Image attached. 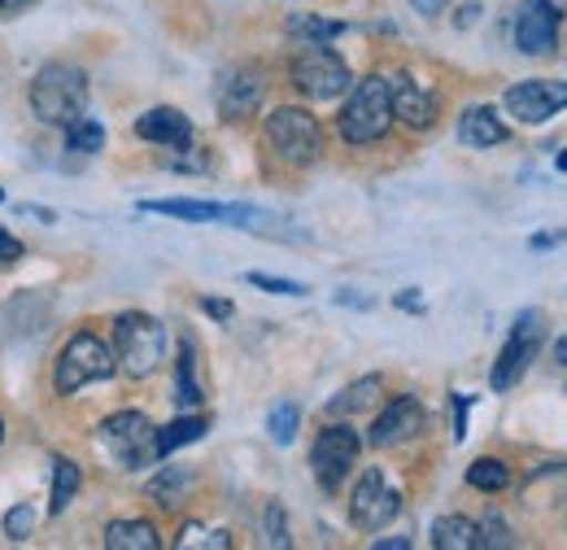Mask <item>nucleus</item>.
Here are the masks:
<instances>
[{
  "instance_id": "f257e3e1",
  "label": "nucleus",
  "mask_w": 567,
  "mask_h": 550,
  "mask_svg": "<svg viewBox=\"0 0 567 550\" xmlns=\"http://www.w3.org/2000/svg\"><path fill=\"white\" fill-rule=\"evenodd\" d=\"M389 128H393L389 74H367V79L350 83L346 105H341V114H337V132H341V140L354 144V149H367V144H375V140L389 136Z\"/></svg>"
},
{
  "instance_id": "f03ea898",
  "label": "nucleus",
  "mask_w": 567,
  "mask_h": 550,
  "mask_svg": "<svg viewBox=\"0 0 567 550\" xmlns=\"http://www.w3.org/2000/svg\"><path fill=\"white\" fill-rule=\"evenodd\" d=\"M31 114L49 128H66L79 114H87V74L66 62H53L31 83Z\"/></svg>"
},
{
  "instance_id": "7ed1b4c3",
  "label": "nucleus",
  "mask_w": 567,
  "mask_h": 550,
  "mask_svg": "<svg viewBox=\"0 0 567 550\" xmlns=\"http://www.w3.org/2000/svg\"><path fill=\"white\" fill-rule=\"evenodd\" d=\"M166 324L144 310H127L114 319V358L132 380H148L166 363Z\"/></svg>"
},
{
  "instance_id": "20e7f679",
  "label": "nucleus",
  "mask_w": 567,
  "mask_h": 550,
  "mask_svg": "<svg viewBox=\"0 0 567 550\" xmlns=\"http://www.w3.org/2000/svg\"><path fill=\"white\" fill-rule=\"evenodd\" d=\"M118 371V358H114V345H105L96 333H74L71 342L62 345L58 363H53V385L62 398H71L87 385H101Z\"/></svg>"
},
{
  "instance_id": "39448f33",
  "label": "nucleus",
  "mask_w": 567,
  "mask_h": 550,
  "mask_svg": "<svg viewBox=\"0 0 567 550\" xmlns=\"http://www.w3.org/2000/svg\"><path fill=\"white\" fill-rule=\"evenodd\" d=\"M288 79H292V88H297L301 96H310V101H337V96H346L350 83H354L350 62H346L337 49H328V44H306V49L288 62Z\"/></svg>"
},
{
  "instance_id": "423d86ee",
  "label": "nucleus",
  "mask_w": 567,
  "mask_h": 550,
  "mask_svg": "<svg viewBox=\"0 0 567 550\" xmlns=\"http://www.w3.org/2000/svg\"><path fill=\"white\" fill-rule=\"evenodd\" d=\"M267 144L280 153L288 166H315L323 157V128L310 110L301 105H280L267 119Z\"/></svg>"
},
{
  "instance_id": "0eeeda50",
  "label": "nucleus",
  "mask_w": 567,
  "mask_h": 550,
  "mask_svg": "<svg viewBox=\"0 0 567 550\" xmlns=\"http://www.w3.org/2000/svg\"><path fill=\"white\" fill-rule=\"evenodd\" d=\"M153 419L144 411H114L110 419H101L96 428V441L110 450V459L123 468V472H141L148 468L157 455H153Z\"/></svg>"
},
{
  "instance_id": "6e6552de",
  "label": "nucleus",
  "mask_w": 567,
  "mask_h": 550,
  "mask_svg": "<svg viewBox=\"0 0 567 550\" xmlns=\"http://www.w3.org/2000/svg\"><path fill=\"white\" fill-rule=\"evenodd\" d=\"M542 345H546V315H542V310H524V315L515 319L506 345H502V354H497L494 371H489L494 394H506V389H515V385L524 380V371L537 363Z\"/></svg>"
},
{
  "instance_id": "1a4fd4ad",
  "label": "nucleus",
  "mask_w": 567,
  "mask_h": 550,
  "mask_svg": "<svg viewBox=\"0 0 567 550\" xmlns=\"http://www.w3.org/2000/svg\"><path fill=\"white\" fill-rule=\"evenodd\" d=\"M358 455H362V437H358L350 424H328L315 446H310V472L323 493H337L346 477L358 468Z\"/></svg>"
},
{
  "instance_id": "9d476101",
  "label": "nucleus",
  "mask_w": 567,
  "mask_h": 550,
  "mask_svg": "<svg viewBox=\"0 0 567 550\" xmlns=\"http://www.w3.org/2000/svg\"><path fill=\"white\" fill-rule=\"evenodd\" d=\"M402 511V493L389 485V477L380 468H367L358 477L354 493H350V520L358 533H380L384 524H393Z\"/></svg>"
},
{
  "instance_id": "9b49d317",
  "label": "nucleus",
  "mask_w": 567,
  "mask_h": 550,
  "mask_svg": "<svg viewBox=\"0 0 567 550\" xmlns=\"http://www.w3.org/2000/svg\"><path fill=\"white\" fill-rule=\"evenodd\" d=\"M502 105H506L511 119H519L528 128H542V123H550L555 114L567 110V79H524V83H511Z\"/></svg>"
},
{
  "instance_id": "f8f14e48",
  "label": "nucleus",
  "mask_w": 567,
  "mask_h": 550,
  "mask_svg": "<svg viewBox=\"0 0 567 550\" xmlns=\"http://www.w3.org/2000/svg\"><path fill=\"white\" fill-rule=\"evenodd\" d=\"M559 27H564V9L555 0H524L515 13V49L524 58H546L559 44Z\"/></svg>"
},
{
  "instance_id": "ddd939ff",
  "label": "nucleus",
  "mask_w": 567,
  "mask_h": 550,
  "mask_svg": "<svg viewBox=\"0 0 567 550\" xmlns=\"http://www.w3.org/2000/svg\"><path fill=\"white\" fill-rule=\"evenodd\" d=\"M424 403L415 398V394H398V398H389V407L371 419V432H367V441L375 446V450H393V446H402V441H411V437H420L424 432Z\"/></svg>"
},
{
  "instance_id": "4468645a",
  "label": "nucleus",
  "mask_w": 567,
  "mask_h": 550,
  "mask_svg": "<svg viewBox=\"0 0 567 550\" xmlns=\"http://www.w3.org/2000/svg\"><path fill=\"white\" fill-rule=\"evenodd\" d=\"M262 101H267V74L258 67H236L223 74V83H218V114L227 123L254 119L262 110Z\"/></svg>"
},
{
  "instance_id": "2eb2a0df",
  "label": "nucleus",
  "mask_w": 567,
  "mask_h": 550,
  "mask_svg": "<svg viewBox=\"0 0 567 550\" xmlns=\"http://www.w3.org/2000/svg\"><path fill=\"white\" fill-rule=\"evenodd\" d=\"M389 101H393V123L411 128V132H427L436 123V92H427L424 83H415L411 74H393L389 79Z\"/></svg>"
},
{
  "instance_id": "dca6fc26",
  "label": "nucleus",
  "mask_w": 567,
  "mask_h": 550,
  "mask_svg": "<svg viewBox=\"0 0 567 550\" xmlns=\"http://www.w3.org/2000/svg\"><path fill=\"white\" fill-rule=\"evenodd\" d=\"M136 136L148 144H166V149H188L193 144V119L175 105H153L136 119Z\"/></svg>"
},
{
  "instance_id": "f3484780",
  "label": "nucleus",
  "mask_w": 567,
  "mask_h": 550,
  "mask_svg": "<svg viewBox=\"0 0 567 550\" xmlns=\"http://www.w3.org/2000/svg\"><path fill=\"white\" fill-rule=\"evenodd\" d=\"M458 140H463L467 149H497V144L511 140V128L497 119L494 105H472V110H463V119H458Z\"/></svg>"
},
{
  "instance_id": "a211bd4d",
  "label": "nucleus",
  "mask_w": 567,
  "mask_h": 550,
  "mask_svg": "<svg viewBox=\"0 0 567 550\" xmlns=\"http://www.w3.org/2000/svg\"><path fill=\"white\" fill-rule=\"evenodd\" d=\"M206 432H210V419H206V415H184V419H175V424H166V428L153 432V455L166 459V455H175V450L202 441Z\"/></svg>"
},
{
  "instance_id": "6ab92c4d",
  "label": "nucleus",
  "mask_w": 567,
  "mask_h": 550,
  "mask_svg": "<svg viewBox=\"0 0 567 550\" xmlns=\"http://www.w3.org/2000/svg\"><path fill=\"white\" fill-rule=\"evenodd\" d=\"M144 214H166V218H184V223H218L227 218V206L218 202H193V197H162V202H141Z\"/></svg>"
},
{
  "instance_id": "aec40b11",
  "label": "nucleus",
  "mask_w": 567,
  "mask_h": 550,
  "mask_svg": "<svg viewBox=\"0 0 567 550\" xmlns=\"http://www.w3.org/2000/svg\"><path fill=\"white\" fill-rule=\"evenodd\" d=\"M101 542H105V550H157L162 533L148 520H114Z\"/></svg>"
},
{
  "instance_id": "412c9836",
  "label": "nucleus",
  "mask_w": 567,
  "mask_h": 550,
  "mask_svg": "<svg viewBox=\"0 0 567 550\" xmlns=\"http://www.w3.org/2000/svg\"><path fill=\"white\" fill-rule=\"evenodd\" d=\"M432 547L436 550H481V529L467 516H441L432 524Z\"/></svg>"
},
{
  "instance_id": "4be33fe9",
  "label": "nucleus",
  "mask_w": 567,
  "mask_h": 550,
  "mask_svg": "<svg viewBox=\"0 0 567 550\" xmlns=\"http://www.w3.org/2000/svg\"><path fill=\"white\" fill-rule=\"evenodd\" d=\"M53 489H49V511L53 516H62L66 507L74 502V493H79V485H83V472H79V464L66 459V455H53Z\"/></svg>"
},
{
  "instance_id": "5701e85b",
  "label": "nucleus",
  "mask_w": 567,
  "mask_h": 550,
  "mask_svg": "<svg viewBox=\"0 0 567 550\" xmlns=\"http://www.w3.org/2000/svg\"><path fill=\"white\" fill-rule=\"evenodd\" d=\"M288 35L306 40V44H332L337 35H346V22L337 18H319V13H288Z\"/></svg>"
},
{
  "instance_id": "b1692460",
  "label": "nucleus",
  "mask_w": 567,
  "mask_h": 550,
  "mask_svg": "<svg viewBox=\"0 0 567 550\" xmlns=\"http://www.w3.org/2000/svg\"><path fill=\"white\" fill-rule=\"evenodd\" d=\"M193 363H197V349L184 337V342H179V363H175V403H179L184 411L202 407V398H206L202 385H197V376H193Z\"/></svg>"
},
{
  "instance_id": "393cba45",
  "label": "nucleus",
  "mask_w": 567,
  "mask_h": 550,
  "mask_svg": "<svg viewBox=\"0 0 567 550\" xmlns=\"http://www.w3.org/2000/svg\"><path fill=\"white\" fill-rule=\"evenodd\" d=\"M193 489V472L188 468H162L153 481H148V498L157 502V507H179L184 502V493Z\"/></svg>"
},
{
  "instance_id": "a878e982",
  "label": "nucleus",
  "mask_w": 567,
  "mask_h": 550,
  "mask_svg": "<svg viewBox=\"0 0 567 550\" xmlns=\"http://www.w3.org/2000/svg\"><path fill=\"white\" fill-rule=\"evenodd\" d=\"M467 485L472 489H481V493H502L506 485H511V468L494 459V455H485V459H476L472 468H467Z\"/></svg>"
},
{
  "instance_id": "bb28decb",
  "label": "nucleus",
  "mask_w": 567,
  "mask_h": 550,
  "mask_svg": "<svg viewBox=\"0 0 567 550\" xmlns=\"http://www.w3.org/2000/svg\"><path fill=\"white\" fill-rule=\"evenodd\" d=\"M62 132H66V149L71 153H101L105 149V128L96 119H87V114H79Z\"/></svg>"
},
{
  "instance_id": "cd10ccee",
  "label": "nucleus",
  "mask_w": 567,
  "mask_h": 550,
  "mask_svg": "<svg viewBox=\"0 0 567 550\" xmlns=\"http://www.w3.org/2000/svg\"><path fill=\"white\" fill-rule=\"evenodd\" d=\"M380 394V376H367V380H358L350 389H341L332 403H328V415H354L362 407H371V398Z\"/></svg>"
},
{
  "instance_id": "c85d7f7f",
  "label": "nucleus",
  "mask_w": 567,
  "mask_h": 550,
  "mask_svg": "<svg viewBox=\"0 0 567 550\" xmlns=\"http://www.w3.org/2000/svg\"><path fill=\"white\" fill-rule=\"evenodd\" d=\"M297 424H301V407L297 403H276L271 415H267V428H271L276 446H292L297 441Z\"/></svg>"
},
{
  "instance_id": "c756f323",
  "label": "nucleus",
  "mask_w": 567,
  "mask_h": 550,
  "mask_svg": "<svg viewBox=\"0 0 567 550\" xmlns=\"http://www.w3.org/2000/svg\"><path fill=\"white\" fill-rule=\"evenodd\" d=\"M481 550H506V547H515V533H511V524L497 516V511H489L481 524Z\"/></svg>"
},
{
  "instance_id": "7c9ffc66",
  "label": "nucleus",
  "mask_w": 567,
  "mask_h": 550,
  "mask_svg": "<svg viewBox=\"0 0 567 550\" xmlns=\"http://www.w3.org/2000/svg\"><path fill=\"white\" fill-rule=\"evenodd\" d=\"M254 288H262V293H276V297H306L310 288L306 284H297V279H284V275H262V272H249L245 275Z\"/></svg>"
},
{
  "instance_id": "2f4dec72",
  "label": "nucleus",
  "mask_w": 567,
  "mask_h": 550,
  "mask_svg": "<svg viewBox=\"0 0 567 550\" xmlns=\"http://www.w3.org/2000/svg\"><path fill=\"white\" fill-rule=\"evenodd\" d=\"M175 547H214V550H227V547H231V538H227L223 529L206 533L202 524H184V533H179V542H175Z\"/></svg>"
},
{
  "instance_id": "473e14b6",
  "label": "nucleus",
  "mask_w": 567,
  "mask_h": 550,
  "mask_svg": "<svg viewBox=\"0 0 567 550\" xmlns=\"http://www.w3.org/2000/svg\"><path fill=\"white\" fill-rule=\"evenodd\" d=\"M31 529H35V511H31L27 502H18V507L4 516V538L22 542V538H31Z\"/></svg>"
},
{
  "instance_id": "72a5a7b5",
  "label": "nucleus",
  "mask_w": 567,
  "mask_h": 550,
  "mask_svg": "<svg viewBox=\"0 0 567 550\" xmlns=\"http://www.w3.org/2000/svg\"><path fill=\"white\" fill-rule=\"evenodd\" d=\"M267 542L271 547H292V538H288V524H284V507L280 502H271L267 507Z\"/></svg>"
},
{
  "instance_id": "f704fd0d",
  "label": "nucleus",
  "mask_w": 567,
  "mask_h": 550,
  "mask_svg": "<svg viewBox=\"0 0 567 550\" xmlns=\"http://www.w3.org/2000/svg\"><path fill=\"white\" fill-rule=\"evenodd\" d=\"M467 407H472V398L467 394H454V441L467 437Z\"/></svg>"
},
{
  "instance_id": "c9c22d12",
  "label": "nucleus",
  "mask_w": 567,
  "mask_h": 550,
  "mask_svg": "<svg viewBox=\"0 0 567 550\" xmlns=\"http://www.w3.org/2000/svg\"><path fill=\"white\" fill-rule=\"evenodd\" d=\"M18 258H22V241L0 227V263H18Z\"/></svg>"
},
{
  "instance_id": "e433bc0d",
  "label": "nucleus",
  "mask_w": 567,
  "mask_h": 550,
  "mask_svg": "<svg viewBox=\"0 0 567 550\" xmlns=\"http://www.w3.org/2000/svg\"><path fill=\"white\" fill-rule=\"evenodd\" d=\"M202 310H206L210 319H218V324L231 319V302H223V297H202Z\"/></svg>"
},
{
  "instance_id": "4c0bfd02",
  "label": "nucleus",
  "mask_w": 567,
  "mask_h": 550,
  "mask_svg": "<svg viewBox=\"0 0 567 550\" xmlns=\"http://www.w3.org/2000/svg\"><path fill=\"white\" fill-rule=\"evenodd\" d=\"M393 302H398L402 310H424V302H420V288H402Z\"/></svg>"
},
{
  "instance_id": "58836bf2",
  "label": "nucleus",
  "mask_w": 567,
  "mask_h": 550,
  "mask_svg": "<svg viewBox=\"0 0 567 550\" xmlns=\"http://www.w3.org/2000/svg\"><path fill=\"white\" fill-rule=\"evenodd\" d=\"M411 4H415V13L436 18V13H445V4H450V0H411Z\"/></svg>"
},
{
  "instance_id": "ea45409f",
  "label": "nucleus",
  "mask_w": 567,
  "mask_h": 550,
  "mask_svg": "<svg viewBox=\"0 0 567 550\" xmlns=\"http://www.w3.org/2000/svg\"><path fill=\"white\" fill-rule=\"evenodd\" d=\"M559 241H567V232H542V236H533V249H550Z\"/></svg>"
},
{
  "instance_id": "a19ab883",
  "label": "nucleus",
  "mask_w": 567,
  "mask_h": 550,
  "mask_svg": "<svg viewBox=\"0 0 567 550\" xmlns=\"http://www.w3.org/2000/svg\"><path fill=\"white\" fill-rule=\"evenodd\" d=\"M375 550H411V538H375Z\"/></svg>"
},
{
  "instance_id": "79ce46f5",
  "label": "nucleus",
  "mask_w": 567,
  "mask_h": 550,
  "mask_svg": "<svg viewBox=\"0 0 567 550\" xmlns=\"http://www.w3.org/2000/svg\"><path fill=\"white\" fill-rule=\"evenodd\" d=\"M476 13H481V4H463V18H458V27H467V22H476Z\"/></svg>"
},
{
  "instance_id": "37998d69",
  "label": "nucleus",
  "mask_w": 567,
  "mask_h": 550,
  "mask_svg": "<svg viewBox=\"0 0 567 550\" xmlns=\"http://www.w3.org/2000/svg\"><path fill=\"white\" fill-rule=\"evenodd\" d=\"M27 4H31V0H0V9H4V13H13V9H27Z\"/></svg>"
},
{
  "instance_id": "c03bdc74",
  "label": "nucleus",
  "mask_w": 567,
  "mask_h": 550,
  "mask_svg": "<svg viewBox=\"0 0 567 550\" xmlns=\"http://www.w3.org/2000/svg\"><path fill=\"white\" fill-rule=\"evenodd\" d=\"M555 166H559V171H564V175H567V149H564V153H559V157H555Z\"/></svg>"
},
{
  "instance_id": "a18cd8bd",
  "label": "nucleus",
  "mask_w": 567,
  "mask_h": 550,
  "mask_svg": "<svg viewBox=\"0 0 567 550\" xmlns=\"http://www.w3.org/2000/svg\"><path fill=\"white\" fill-rule=\"evenodd\" d=\"M0 441H4V419H0Z\"/></svg>"
},
{
  "instance_id": "49530a36",
  "label": "nucleus",
  "mask_w": 567,
  "mask_h": 550,
  "mask_svg": "<svg viewBox=\"0 0 567 550\" xmlns=\"http://www.w3.org/2000/svg\"><path fill=\"white\" fill-rule=\"evenodd\" d=\"M0 202H4V189H0Z\"/></svg>"
}]
</instances>
